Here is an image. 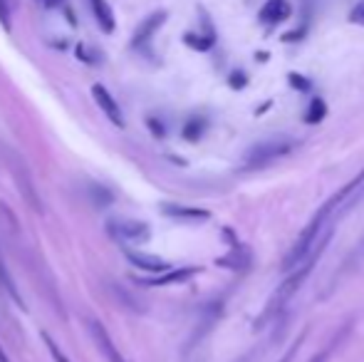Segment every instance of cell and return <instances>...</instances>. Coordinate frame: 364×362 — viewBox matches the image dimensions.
I'll list each match as a JSON object with an SVG mask.
<instances>
[{
	"mask_svg": "<svg viewBox=\"0 0 364 362\" xmlns=\"http://www.w3.org/2000/svg\"><path fill=\"white\" fill-rule=\"evenodd\" d=\"M362 188H364V169L350 183H345L342 188H337V191L332 193V196L327 198V201L322 203L320 208H317L315 216H312V221L307 223L305 228H302V233L297 236V241L292 243V248L288 251V256H285V261H283L285 271L295 268L297 263H300L302 258H305V253L310 251L312 246H315V241L322 236V233L327 231V228L337 226L340 216L347 211V208H352V203L357 201V196H360Z\"/></svg>",
	"mask_w": 364,
	"mask_h": 362,
	"instance_id": "6da1fadb",
	"label": "cell"
},
{
	"mask_svg": "<svg viewBox=\"0 0 364 362\" xmlns=\"http://www.w3.org/2000/svg\"><path fill=\"white\" fill-rule=\"evenodd\" d=\"M292 149V142L290 139H270V142H260V144H253L248 149L243 159L245 169H260V166L270 164V161L280 159Z\"/></svg>",
	"mask_w": 364,
	"mask_h": 362,
	"instance_id": "7a4b0ae2",
	"label": "cell"
},
{
	"mask_svg": "<svg viewBox=\"0 0 364 362\" xmlns=\"http://www.w3.org/2000/svg\"><path fill=\"white\" fill-rule=\"evenodd\" d=\"M92 97H95L97 107L105 112V117L112 122V124L124 127V115H122L119 105H117V100L109 95V90H107L105 85H92Z\"/></svg>",
	"mask_w": 364,
	"mask_h": 362,
	"instance_id": "3957f363",
	"label": "cell"
},
{
	"mask_svg": "<svg viewBox=\"0 0 364 362\" xmlns=\"http://www.w3.org/2000/svg\"><path fill=\"white\" fill-rule=\"evenodd\" d=\"M90 333H92V340L97 343V348L105 353V358L109 360V362H127L124 358L119 355V350L114 348V343H112V338H109V333H107L105 328H102L97 320H90Z\"/></svg>",
	"mask_w": 364,
	"mask_h": 362,
	"instance_id": "277c9868",
	"label": "cell"
},
{
	"mask_svg": "<svg viewBox=\"0 0 364 362\" xmlns=\"http://www.w3.org/2000/svg\"><path fill=\"white\" fill-rule=\"evenodd\" d=\"M292 8L288 0H268V3L260 8V23L263 25H278V23H285L290 18Z\"/></svg>",
	"mask_w": 364,
	"mask_h": 362,
	"instance_id": "5b68a950",
	"label": "cell"
},
{
	"mask_svg": "<svg viewBox=\"0 0 364 362\" xmlns=\"http://www.w3.org/2000/svg\"><path fill=\"white\" fill-rule=\"evenodd\" d=\"M127 258H129V261L134 263L136 268H141V271H149V273H166V271H171V263L161 261V258H156V256H146V253L127 251Z\"/></svg>",
	"mask_w": 364,
	"mask_h": 362,
	"instance_id": "8992f818",
	"label": "cell"
},
{
	"mask_svg": "<svg viewBox=\"0 0 364 362\" xmlns=\"http://www.w3.org/2000/svg\"><path fill=\"white\" fill-rule=\"evenodd\" d=\"M90 5H92V13H95V20H97V25L102 28V33H114V13H112V8H109V3L107 0H90Z\"/></svg>",
	"mask_w": 364,
	"mask_h": 362,
	"instance_id": "52a82bcc",
	"label": "cell"
},
{
	"mask_svg": "<svg viewBox=\"0 0 364 362\" xmlns=\"http://www.w3.org/2000/svg\"><path fill=\"white\" fill-rule=\"evenodd\" d=\"M112 231H117L122 238H127V241H144V238L149 236L146 223H139V221L112 223Z\"/></svg>",
	"mask_w": 364,
	"mask_h": 362,
	"instance_id": "ba28073f",
	"label": "cell"
},
{
	"mask_svg": "<svg viewBox=\"0 0 364 362\" xmlns=\"http://www.w3.org/2000/svg\"><path fill=\"white\" fill-rule=\"evenodd\" d=\"M164 20H166V13H154V15H149V18L144 20V23L139 25V30L134 33V45H141V43H146L149 38H151L154 33H156V28L159 25H164Z\"/></svg>",
	"mask_w": 364,
	"mask_h": 362,
	"instance_id": "9c48e42d",
	"label": "cell"
},
{
	"mask_svg": "<svg viewBox=\"0 0 364 362\" xmlns=\"http://www.w3.org/2000/svg\"><path fill=\"white\" fill-rule=\"evenodd\" d=\"M193 273H198V268H183V271H173V273H168V271H166V275H159V278L149 280V285H168V283H181V280L191 278Z\"/></svg>",
	"mask_w": 364,
	"mask_h": 362,
	"instance_id": "30bf717a",
	"label": "cell"
},
{
	"mask_svg": "<svg viewBox=\"0 0 364 362\" xmlns=\"http://www.w3.org/2000/svg\"><path fill=\"white\" fill-rule=\"evenodd\" d=\"M0 288H5V293L10 295V298L15 300V303L23 308V298H20V293H18V288H15V283H13V278H10V273H8V268H5V263H3V256H0Z\"/></svg>",
	"mask_w": 364,
	"mask_h": 362,
	"instance_id": "8fae6325",
	"label": "cell"
},
{
	"mask_svg": "<svg viewBox=\"0 0 364 362\" xmlns=\"http://www.w3.org/2000/svg\"><path fill=\"white\" fill-rule=\"evenodd\" d=\"M43 340H45V345H48V350H50V355H53V360L55 362H70L68 358H65L63 353H60V348H58V343H55L53 338H50L48 333H43Z\"/></svg>",
	"mask_w": 364,
	"mask_h": 362,
	"instance_id": "7c38bea8",
	"label": "cell"
},
{
	"mask_svg": "<svg viewBox=\"0 0 364 362\" xmlns=\"http://www.w3.org/2000/svg\"><path fill=\"white\" fill-rule=\"evenodd\" d=\"M186 45H191V48L196 50H208L213 45V38H198V35H186Z\"/></svg>",
	"mask_w": 364,
	"mask_h": 362,
	"instance_id": "4fadbf2b",
	"label": "cell"
},
{
	"mask_svg": "<svg viewBox=\"0 0 364 362\" xmlns=\"http://www.w3.org/2000/svg\"><path fill=\"white\" fill-rule=\"evenodd\" d=\"M350 23L364 25V0H360V3H357L355 8L350 10Z\"/></svg>",
	"mask_w": 364,
	"mask_h": 362,
	"instance_id": "5bb4252c",
	"label": "cell"
},
{
	"mask_svg": "<svg viewBox=\"0 0 364 362\" xmlns=\"http://www.w3.org/2000/svg\"><path fill=\"white\" fill-rule=\"evenodd\" d=\"M322 115H325V105H322L320 100H315V102H312V112L307 115V119H310V122H320Z\"/></svg>",
	"mask_w": 364,
	"mask_h": 362,
	"instance_id": "9a60e30c",
	"label": "cell"
},
{
	"mask_svg": "<svg viewBox=\"0 0 364 362\" xmlns=\"http://www.w3.org/2000/svg\"><path fill=\"white\" fill-rule=\"evenodd\" d=\"M302 340H305V333H302V335H300V338H297V340H295V343H292V348H290V353H285V358H283V360H280V362H290L292 358H295V353H297V350H300V345H302Z\"/></svg>",
	"mask_w": 364,
	"mask_h": 362,
	"instance_id": "2e32d148",
	"label": "cell"
},
{
	"mask_svg": "<svg viewBox=\"0 0 364 362\" xmlns=\"http://www.w3.org/2000/svg\"><path fill=\"white\" fill-rule=\"evenodd\" d=\"M0 20H3L5 25H8V10H5V3L0 0Z\"/></svg>",
	"mask_w": 364,
	"mask_h": 362,
	"instance_id": "e0dca14e",
	"label": "cell"
},
{
	"mask_svg": "<svg viewBox=\"0 0 364 362\" xmlns=\"http://www.w3.org/2000/svg\"><path fill=\"white\" fill-rule=\"evenodd\" d=\"M245 82V80H243V75H240V73H235L233 75V85H235V87H240V85H243Z\"/></svg>",
	"mask_w": 364,
	"mask_h": 362,
	"instance_id": "ac0fdd59",
	"label": "cell"
},
{
	"mask_svg": "<svg viewBox=\"0 0 364 362\" xmlns=\"http://www.w3.org/2000/svg\"><path fill=\"white\" fill-rule=\"evenodd\" d=\"M327 358H330V355H327V353H320L315 360H310V362H327Z\"/></svg>",
	"mask_w": 364,
	"mask_h": 362,
	"instance_id": "d6986e66",
	"label": "cell"
},
{
	"mask_svg": "<svg viewBox=\"0 0 364 362\" xmlns=\"http://www.w3.org/2000/svg\"><path fill=\"white\" fill-rule=\"evenodd\" d=\"M362 253H364V238L360 241V248H357V251H355V258H357V256H362Z\"/></svg>",
	"mask_w": 364,
	"mask_h": 362,
	"instance_id": "ffe728a7",
	"label": "cell"
},
{
	"mask_svg": "<svg viewBox=\"0 0 364 362\" xmlns=\"http://www.w3.org/2000/svg\"><path fill=\"white\" fill-rule=\"evenodd\" d=\"M0 362H10V360H8V355H5V350H3V348H0Z\"/></svg>",
	"mask_w": 364,
	"mask_h": 362,
	"instance_id": "44dd1931",
	"label": "cell"
},
{
	"mask_svg": "<svg viewBox=\"0 0 364 362\" xmlns=\"http://www.w3.org/2000/svg\"><path fill=\"white\" fill-rule=\"evenodd\" d=\"M60 0H45V5H50V8H53V5H58Z\"/></svg>",
	"mask_w": 364,
	"mask_h": 362,
	"instance_id": "7402d4cb",
	"label": "cell"
}]
</instances>
